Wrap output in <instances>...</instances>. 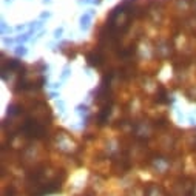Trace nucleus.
I'll use <instances>...</instances> for the list:
<instances>
[{"label":"nucleus","mask_w":196,"mask_h":196,"mask_svg":"<svg viewBox=\"0 0 196 196\" xmlns=\"http://www.w3.org/2000/svg\"><path fill=\"white\" fill-rule=\"evenodd\" d=\"M91 17H93V11H88V13L82 14V17H80V30H82V31H86V30L90 28Z\"/></svg>","instance_id":"f257e3e1"},{"label":"nucleus","mask_w":196,"mask_h":196,"mask_svg":"<svg viewBox=\"0 0 196 196\" xmlns=\"http://www.w3.org/2000/svg\"><path fill=\"white\" fill-rule=\"evenodd\" d=\"M31 34H33V31H28V33H25V34L16 37V43H25V42H28V40L31 39Z\"/></svg>","instance_id":"f03ea898"},{"label":"nucleus","mask_w":196,"mask_h":196,"mask_svg":"<svg viewBox=\"0 0 196 196\" xmlns=\"http://www.w3.org/2000/svg\"><path fill=\"white\" fill-rule=\"evenodd\" d=\"M14 53H16V56H19V57H25L26 54H28V48H25V46H17L16 50H14Z\"/></svg>","instance_id":"7ed1b4c3"},{"label":"nucleus","mask_w":196,"mask_h":196,"mask_svg":"<svg viewBox=\"0 0 196 196\" xmlns=\"http://www.w3.org/2000/svg\"><path fill=\"white\" fill-rule=\"evenodd\" d=\"M30 26H31V30H30V31H33V33H34L36 30H39V28H42V26H43V22H42V20H39V22H33Z\"/></svg>","instance_id":"20e7f679"},{"label":"nucleus","mask_w":196,"mask_h":196,"mask_svg":"<svg viewBox=\"0 0 196 196\" xmlns=\"http://www.w3.org/2000/svg\"><path fill=\"white\" fill-rule=\"evenodd\" d=\"M17 113H19L17 105H10V107H8V116H14V114H17Z\"/></svg>","instance_id":"39448f33"},{"label":"nucleus","mask_w":196,"mask_h":196,"mask_svg":"<svg viewBox=\"0 0 196 196\" xmlns=\"http://www.w3.org/2000/svg\"><path fill=\"white\" fill-rule=\"evenodd\" d=\"M68 74H70V66H65V68H63V71H62L60 79H62V80H65V79L68 77Z\"/></svg>","instance_id":"423d86ee"},{"label":"nucleus","mask_w":196,"mask_h":196,"mask_svg":"<svg viewBox=\"0 0 196 196\" xmlns=\"http://www.w3.org/2000/svg\"><path fill=\"white\" fill-rule=\"evenodd\" d=\"M62 34H63V28H57V30L54 31V37H56V39L62 37Z\"/></svg>","instance_id":"0eeeda50"},{"label":"nucleus","mask_w":196,"mask_h":196,"mask_svg":"<svg viewBox=\"0 0 196 196\" xmlns=\"http://www.w3.org/2000/svg\"><path fill=\"white\" fill-rule=\"evenodd\" d=\"M48 17H51V13H48V11L40 14V20H43V19H48Z\"/></svg>","instance_id":"6e6552de"},{"label":"nucleus","mask_w":196,"mask_h":196,"mask_svg":"<svg viewBox=\"0 0 196 196\" xmlns=\"http://www.w3.org/2000/svg\"><path fill=\"white\" fill-rule=\"evenodd\" d=\"M6 31H8V28H6V22L2 20V34H6Z\"/></svg>","instance_id":"1a4fd4ad"},{"label":"nucleus","mask_w":196,"mask_h":196,"mask_svg":"<svg viewBox=\"0 0 196 196\" xmlns=\"http://www.w3.org/2000/svg\"><path fill=\"white\" fill-rule=\"evenodd\" d=\"M43 3H51V0H42Z\"/></svg>","instance_id":"9d476101"},{"label":"nucleus","mask_w":196,"mask_h":196,"mask_svg":"<svg viewBox=\"0 0 196 196\" xmlns=\"http://www.w3.org/2000/svg\"><path fill=\"white\" fill-rule=\"evenodd\" d=\"M5 2H6V3H11V2H13V0H5Z\"/></svg>","instance_id":"9b49d317"}]
</instances>
